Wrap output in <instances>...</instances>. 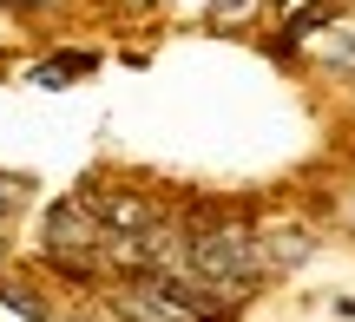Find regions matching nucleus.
I'll use <instances>...</instances> for the list:
<instances>
[{
  "instance_id": "obj_1",
  "label": "nucleus",
  "mask_w": 355,
  "mask_h": 322,
  "mask_svg": "<svg viewBox=\"0 0 355 322\" xmlns=\"http://www.w3.org/2000/svg\"><path fill=\"white\" fill-rule=\"evenodd\" d=\"M184 270L211 276V283H224L230 296H257V283H263V244H257L250 224H211V231H191L184 237Z\"/></svg>"
},
{
  "instance_id": "obj_2",
  "label": "nucleus",
  "mask_w": 355,
  "mask_h": 322,
  "mask_svg": "<svg viewBox=\"0 0 355 322\" xmlns=\"http://www.w3.org/2000/svg\"><path fill=\"white\" fill-rule=\"evenodd\" d=\"M112 316H119V322H204V316H191V310L171 296L165 283H158L152 270H145V276H132V283L112 296Z\"/></svg>"
},
{
  "instance_id": "obj_3",
  "label": "nucleus",
  "mask_w": 355,
  "mask_h": 322,
  "mask_svg": "<svg viewBox=\"0 0 355 322\" xmlns=\"http://www.w3.org/2000/svg\"><path fill=\"white\" fill-rule=\"evenodd\" d=\"M105 224H99V211L86 204V197H60V204L46 211V257L53 250H105Z\"/></svg>"
},
{
  "instance_id": "obj_4",
  "label": "nucleus",
  "mask_w": 355,
  "mask_h": 322,
  "mask_svg": "<svg viewBox=\"0 0 355 322\" xmlns=\"http://www.w3.org/2000/svg\"><path fill=\"white\" fill-rule=\"evenodd\" d=\"M79 197L99 211V224L112 237H139V231H152V224H158V204H152V197H139V191H99V184H86Z\"/></svg>"
},
{
  "instance_id": "obj_5",
  "label": "nucleus",
  "mask_w": 355,
  "mask_h": 322,
  "mask_svg": "<svg viewBox=\"0 0 355 322\" xmlns=\"http://www.w3.org/2000/svg\"><path fill=\"white\" fill-rule=\"evenodd\" d=\"M257 244H263V270H270V276H290V270H303V263L316 257V231H303V224L263 231Z\"/></svg>"
},
{
  "instance_id": "obj_6",
  "label": "nucleus",
  "mask_w": 355,
  "mask_h": 322,
  "mask_svg": "<svg viewBox=\"0 0 355 322\" xmlns=\"http://www.w3.org/2000/svg\"><path fill=\"white\" fill-rule=\"evenodd\" d=\"M0 303H7V310H20L26 322H53V303L26 296V283H0Z\"/></svg>"
},
{
  "instance_id": "obj_7",
  "label": "nucleus",
  "mask_w": 355,
  "mask_h": 322,
  "mask_svg": "<svg viewBox=\"0 0 355 322\" xmlns=\"http://www.w3.org/2000/svg\"><path fill=\"white\" fill-rule=\"evenodd\" d=\"M336 20V7L329 0H316V7H303V13H290V39H303V33H316V26H329Z\"/></svg>"
},
{
  "instance_id": "obj_8",
  "label": "nucleus",
  "mask_w": 355,
  "mask_h": 322,
  "mask_svg": "<svg viewBox=\"0 0 355 322\" xmlns=\"http://www.w3.org/2000/svg\"><path fill=\"white\" fill-rule=\"evenodd\" d=\"M322 60H329L336 73L355 79V39H349V33H329V39H322Z\"/></svg>"
},
{
  "instance_id": "obj_9",
  "label": "nucleus",
  "mask_w": 355,
  "mask_h": 322,
  "mask_svg": "<svg viewBox=\"0 0 355 322\" xmlns=\"http://www.w3.org/2000/svg\"><path fill=\"white\" fill-rule=\"evenodd\" d=\"M26 204V178H13V171H0V224L13 217V211Z\"/></svg>"
},
{
  "instance_id": "obj_10",
  "label": "nucleus",
  "mask_w": 355,
  "mask_h": 322,
  "mask_svg": "<svg viewBox=\"0 0 355 322\" xmlns=\"http://www.w3.org/2000/svg\"><path fill=\"white\" fill-rule=\"evenodd\" d=\"M250 0H211V20H230V13H243Z\"/></svg>"
},
{
  "instance_id": "obj_11",
  "label": "nucleus",
  "mask_w": 355,
  "mask_h": 322,
  "mask_svg": "<svg viewBox=\"0 0 355 322\" xmlns=\"http://www.w3.org/2000/svg\"><path fill=\"white\" fill-rule=\"evenodd\" d=\"M336 217H343V224H349V231H355V191L343 197V204H336Z\"/></svg>"
},
{
  "instance_id": "obj_12",
  "label": "nucleus",
  "mask_w": 355,
  "mask_h": 322,
  "mask_svg": "<svg viewBox=\"0 0 355 322\" xmlns=\"http://www.w3.org/2000/svg\"><path fill=\"white\" fill-rule=\"evenodd\" d=\"M0 263H7V237H0Z\"/></svg>"
},
{
  "instance_id": "obj_13",
  "label": "nucleus",
  "mask_w": 355,
  "mask_h": 322,
  "mask_svg": "<svg viewBox=\"0 0 355 322\" xmlns=\"http://www.w3.org/2000/svg\"><path fill=\"white\" fill-rule=\"evenodd\" d=\"M13 7H33V0H13Z\"/></svg>"
}]
</instances>
